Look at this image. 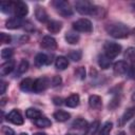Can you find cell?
Segmentation results:
<instances>
[{
	"label": "cell",
	"mask_w": 135,
	"mask_h": 135,
	"mask_svg": "<svg viewBox=\"0 0 135 135\" xmlns=\"http://www.w3.org/2000/svg\"><path fill=\"white\" fill-rule=\"evenodd\" d=\"M72 128L75 129V130H81V131H86L88 128H89V124L88 122L82 119V118H77L73 121L72 123Z\"/></svg>",
	"instance_id": "obj_18"
},
{
	"label": "cell",
	"mask_w": 135,
	"mask_h": 135,
	"mask_svg": "<svg viewBox=\"0 0 135 135\" xmlns=\"http://www.w3.org/2000/svg\"><path fill=\"white\" fill-rule=\"evenodd\" d=\"M1 133L2 135H15V132L12 128L7 127V126H3L1 129Z\"/></svg>",
	"instance_id": "obj_35"
},
{
	"label": "cell",
	"mask_w": 135,
	"mask_h": 135,
	"mask_svg": "<svg viewBox=\"0 0 135 135\" xmlns=\"http://www.w3.org/2000/svg\"><path fill=\"white\" fill-rule=\"evenodd\" d=\"M113 71H114V74L115 75H124L128 71H129V65L126 61L123 60H120V61H117L116 63H114L113 65Z\"/></svg>",
	"instance_id": "obj_9"
},
{
	"label": "cell",
	"mask_w": 135,
	"mask_h": 135,
	"mask_svg": "<svg viewBox=\"0 0 135 135\" xmlns=\"http://www.w3.org/2000/svg\"><path fill=\"white\" fill-rule=\"evenodd\" d=\"M53 5L56 8V11L63 17H70L73 15V8L68 1L55 0V1H53Z\"/></svg>",
	"instance_id": "obj_3"
},
{
	"label": "cell",
	"mask_w": 135,
	"mask_h": 135,
	"mask_svg": "<svg viewBox=\"0 0 135 135\" xmlns=\"http://www.w3.org/2000/svg\"><path fill=\"white\" fill-rule=\"evenodd\" d=\"M79 101H80L79 95L78 94H72L65 99V104L70 108H76L79 104Z\"/></svg>",
	"instance_id": "obj_23"
},
{
	"label": "cell",
	"mask_w": 135,
	"mask_h": 135,
	"mask_svg": "<svg viewBox=\"0 0 135 135\" xmlns=\"http://www.w3.org/2000/svg\"><path fill=\"white\" fill-rule=\"evenodd\" d=\"M46 28H47L49 32H51L53 34H56V33L60 32V30L62 28V23L59 22V21H56V20H52V21L47 22Z\"/></svg>",
	"instance_id": "obj_16"
},
{
	"label": "cell",
	"mask_w": 135,
	"mask_h": 135,
	"mask_svg": "<svg viewBox=\"0 0 135 135\" xmlns=\"http://www.w3.org/2000/svg\"><path fill=\"white\" fill-rule=\"evenodd\" d=\"M133 8H134V11H135V4H133Z\"/></svg>",
	"instance_id": "obj_47"
},
{
	"label": "cell",
	"mask_w": 135,
	"mask_h": 135,
	"mask_svg": "<svg viewBox=\"0 0 135 135\" xmlns=\"http://www.w3.org/2000/svg\"><path fill=\"white\" fill-rule=\"evenodd\" d=\"M0 9H1V12L6 13V14L13 13V2H12V1H8V2L3 1V2H1V4H0Z\"/></svg>",
	"instance_id": "obj_29"
},
{
	"label": "cell",
	"mask_w": 135,
	"mask_h": 135,
	"mask_svg": "<svg viewBox=\"0 0 135 135\" xmlns=\"http://www.w3.org/2000/svg\"><path fill=\"white\" fill-rule=\"evenodd\" d=\"M49 84H50V81H49L47 78H45V77L38 78V79H36L34 81V89H33V91L36 92V93L43 92L44 90H46Z\"/></svg>",
	"instance_id": "obj_8"
},
{
	"label": "cell",
	"mask_w": 135,
	"mask_h": 135,
	"mask_svg": "<svg viewBox=\"0 0 135 135\" xmlns=\"http://www.w3.org/2000/svg\"><path fill=\"white\" fill-rule=\"evenodd\" d=\"M5 100H6V98H2V99H1V101H2V102H1V104H2V105H4Z\"/></svg>",
	"instance_id": "obj_43"
},
{
	"label": "cell",
	"mask_w": 135,
	"mask_h": 135,
	"mask_svg": "<svg viewBox=\"0 0 135 135\" xmlns=\"http://www.w3.org/2000/svg\"><path fill=\"white\" fill-rule=\"evenodd\" d=\"M112 127H113L112 122L107 121V122L101 127V129L99 130V132H98L97 135H110V133H111V131H112Z\"/></svg>",
	"instance_id": "obj_27"
},
{
	"label": "cell",
	"mask_w": 135,
	"mask_h": 135,
	"mask_svg": "<svg viewBox=\"0 0 135 135\" xmlns=\"http://www.w3.org/2000/svg\"><path fill=\"white\" fill-rule=\"evenodd\" d=\"M66 135H74V134H66Z\"/></svg>",
	"instance_id": "obj_48"
},
{
	"label": "cell",
	"mask_w": 135,
	"mask_h": 135,
	"mask_svg": "<svg viewBox=\"0 0 135 135\" xmlns=\"http://www.w3.org/2000/svg\"><path fill=\"white\" fill-rule=\"evenodd\" d=\"M105 31L110 36H112L113 38H117V39L126 38L130 34L129 27L121 22H111L107 24Z\"/></svg>",
	"instance_id": "obj_1"
},
{
	"label": "cell",
	"mask_w": 135,
	"mask_h": 135,
	"mask_svg": "<svg viewBox=\"0 0 135 135\" xmlns=\"http://www.w3.org/2000/svg\"><path fill=\"white\" fill-rule=\"evenodd\" d=\"M124 57L129 60H133L135 58V47H129L127 49L124 53Z\"/></svg>",
	"instance_id": "obj_33"
},
{
	"label": "cell",
	"mask_w": 135,
	"mask_h": 135,
	"mask_svg": "<svg viewBox=\"0 0 135 135\" xmlns=\"http://www.w3.org/2000/svg\"><path fill=\"white\" fill-rule=\"evenodd\" d=\"M79 39H80V36H79V34H77V32L70 31V32H66V34H65V40L70 44L78 43Z\"/></svg>",
	"instance_id": "obj_19"
},
{
	"label": "cell",
	"mask_w": 135,
	"mask_h": 135,
	"mask_svg": "<svg viewBox=\"0 0 135 135\" xmlns=\"http://www.w3.org/2000/svg\"><path fill=\"white\" fill-rule=\"evenodd\" d=\"M111 63H112V59L110 57H108L105 54H102V55H100L98 57V64H99V66L101 69L105 70V69L110 68Z\"/></svg>",
	"instance_id": "obj_20"
},
{
	"label": "cell",
	"mask_w": 135,
	"mask_h": 135,
	"mask_svg": "<svg viewBox=\"0 0 135 135\" xmlns=\"http://www.w3.org/2000/svg\"><path fill=\"white\" fill-rule=\"evenodd\" d=\"M51 83H52V86H58L61 83V78L59 76H54L51 80Z\"/></svg>",
	"instance_id": "obj_38"
},
{
	"label": "cell",
	"mask_w": 135,
	"mask_h": 135,
	"mask_svg": "<svg viewBox=\"0 0 135 135\" xmlns=\"http://www.w3.org/2000/svg\"><path fill=\"white\" fill-rule=\"evenodd\" d=\"M132 100L135 101V91H134V93H133V95H132Z\"/></svg>",
	"instance_id": "obj_44"
},
{
	"label": "cell",
	"mask_w": 135,
	"mask_h": 135,
	"mask_svg": "<svg viewBox=\"0 0 135 135\" xmlns=\"http://www.w3.org/2000/svg\"><path fill=\"white\" fill-rule=\"evenodd\" d=\"M41 46L43 49H46V50H50V51H53V50H56L57 47V42L55 40V38H53L52 36H44L41 40Z\"/></svg>",
	"instance_id": "obj_10"
},
{
	"label": "cell",
	"mask_w": 135,
	"mask_h": 135,
	"mask_svg": "<svg viewBox=\"0 0 135 135\" xmlns=\"http://www.w3.org/2000/svg\"><path fill=\"white\" fill-rule=\"evenodd\" d=\"M25 115H26V117L30 118V119H37V118H39L40 116H42V115H41V112H40L39 110H37V109H34V108L27 109L26 112H25Z\"/></svg>",
	"instance_id": "obj_26"
},
{
	"label": "cell",
	"mask_w": 135,
	"mask_h": 135,
	"mask_svg": "<svg viewBox=\"0 0 135 135\" xmlns=\"http://www.w3.org/2000/svg\"><path fill=\"white\" fill-rule=\"evenodd\" d=\"M128 75L131 79L135 80V62H133L130 66H129V71H128Z\"/></svg>",
	"instance_id": "obj_36"
},
{
	"label": "cell",
	"mask_w": 135,
	"mask_h": 135,
	"mask_svg": "<svg viewBox=\"0 0 135 135\" xmlns=\"http://www.w3.org/2000/svg\"><path fill=\"white\" fill-rule=\"evenodd\" d=\"M98 127H99V121H97V120L94 121L91 126H89V128L86 130V135H93V134H95V132L98 129Z\"/></svg>",
	"instance_id": "obj_31"
},
{
	"label": "cell",
	"mask_w": 135,
	"mask_h": 135,
	"mask_svg": "<svg viewBox=\"0 0 135 135\" xmlns=\"http://www.w3.org/2000/svg\"><path fill=\"white\" fill-rule=\"evenodd\" d=\"M73 28L76 32H80V33H91L93 31V25L89 19L81 18L73 23Z\"/></svg>",
	"instance_id": "obj_4"
},
{
	"label": "cell",
	"mask_w": 135,
	"mask_h": 135,
	"mask_svg": "<svg viewBox=\"0 0 135 135\" xmlns=\"http://www.w3.org/2000/svg\"><path fill=\"white\" fill-rule=\"evenodd\" d=\"M134 34H135V28H134Z\"/></svg>",
	"instance_id": "obj_49"
},
{
	"label": "cell",
	"mask_w": 135,
	"mask_h": 135,
	"mask_svg": "<svg viewBox=\"0 0 135 135\" xmlns=\"http://www.w3.org/2000/svg\"><path fill=\"white\" fill-rule=\"evenodd\" d=\"M118 135H126V133H124V132H120Z\"/></svg>",
	"instance_id": "obj_45"
},
{
	"label": "cell",
	"mask_w": 135,
	"mask_h": 135,
	"mask_svg": "<svg viewBox=\"0 0 135 135\" xmlns=\"http://www.w3.org/2000/svg\"><path fill=\"white\" fill-rule=\"evenodd\" d=\"M27 69H28V61L25 60V59H22L20 61V63L18 64V66H17V73L16 74L21 75V74L25 73L27 71Z\"/></svg>",
	"instance_id": "obj_28"
},
{
	"label": "cell",
	"mask_w": 135,
	"mask_h": 135,
	"mask_svg": "<svg viewBox=\"0 0 135 135\" xmlns=\"http://www.w3.org/2000/svg\"><path fill=\"white\" fill-rule=\"evenodd\" d=\"M35 17L39 22H46L49 20L47 18V13L45 11V8L43 6L37 5L36 9H35Z\"/></svg>",
	"instance_id": "obj_13"
},
{
	"label": "cell",
	"mask_w": 135,
	"mask_h": 135,
	"mask_svg": "<svg viewBox=\"0 0 135 135\" xmlns=\"http://www.w3.org/2000/svg\"><path fill=\"white\" fill-rule=\"evenodd\" d=\"M33 135H46V134L45 133H42V132H37V133L33 134Z\"/></svg>",
	"instance_id": "obj_42"
},
{
	"label": "cell",
	"mask_w": 135,
	"mask_h": 135,
	"mask_svg": "<svg viewBox=\"0 0 135 135\" xmlns=\"http://www.w3.org/2000/svg\"><path fill=\"white\" fill-rule=\"evenodd\" d=\"M53 101H54V103L57 104V105H58V104H59V105L62 104V98H60V97H55V98L53 99Z\"/></svg>",
	"instance_id": "obj_40"
},
{
	"label": "cell",
	"mask_w": 135,
	"mask_h": 135,
	"mask_svg": "<svg viewBox=\"0 0 135 135\" xmlns=\"http://www.w3.org/2000/svg\"><path fill=\"white\" fill-rule=\"evenodd\" d=\"M81 57H82V53H81L80 50L72 51V52H70V54H69V58H70L71 60H73V61H79V60L81 59Z\"/></svg>",
	"instance_id": "obj_30"
},
{
	"label": "cell",
	"mask_w": 135,
	"mask_h": 135,
	"mask_svg": "<svg viewBox=\"0 0 135 135\" xmlns=\"http://www.w3.org/2000/svg\"><path fill=\"white\" fill-rule=\"evenodd\" d=\"M13 13L15 15V17L18 18H22L25 17L28 13V7L27 5L22 2V1H17V2H13Z\"/></svg>",
	"instance_id": "obj_6"
},
{
	"label": "cell",
	"mask_w": 135,
	"mask_h": 135,
	"mask_svg": "<svg viewBox=\"0 0 135 135\" xmlns=\"http://www.w3.org/2000/svg\"><path fill=\"white\" fill-rule=\"evenodd\" d=\"M75 7H76V11L81 15H94V16H96L97 13L100 11V7L94 5L92 2L85 1V0L76 1Z\"/></svg>",
	"instance_id": "obj_2"
},
{
	"label": "cell",
	"mask_w": 135,
	"mask_h": 135,
	"mask_svg": "<svg viewBox=\"0 0 135 135\" xmlns=\"http://www.w3.org/2000/svg\"><path fill=\"white\" fill-rule=\"evenodd\" d=\"M6 119H7L9 122H12V123H14V124H17V126H20V124L23 123V117H22L21 113H20L18 110H12V111L7 114Z\"/></svg>",
	"instance_id": "obj_7"
},
{
	"label": "cell",
	"mask_w": 135,
	"mask_h": 135,
	"mask_svg": "<svg viewBox=\"0 0 135 135\" xmlns=\"http://www.w3.org/2000/svg\"><path fill=\"white\" fill-rule=\"evenodd\" d=\"M55 66L58 70H65L69 66V60L64 56H58L55 60Z\"/></svg>",
	"instance_id": "obj_21"
},
{
	"label": "cell",
	"mask_w": 135,
	"mask_h": 135,
	"mask_svg": "<svg viewBox=\"0 0 135 135\" xmlns=\"http://www.w3.org/2000/svg\"><path fill=\"white\" fill-rule=\"evenodd\" d=\"M35 124H36V127H38V128H49V127H51L52 122H51V120H50L47 117H45V116H40L39 118L35 119Z\"/></svg>",
	"instance_id": "obj_25"
},
{
	"label": "cell",
	"mask_w": 135,
	"mask_h": 135,
	"mask_svg": "<svg viewBox=\"0 0 135 135\" xmlns=\"http://www.w3.org/2000/svg\"><path fill=\"white\" fill-rule=\"evenodd\" d=\"M13 56V50L12 49H3L1 51V57L5 60H9Z\"/></svg>",
	"instance_id": "obj_32"
},
{
	"label": "cell",
	"mask_w": 135,
	"mask_h": 135,
	"mask_svg": "<svg viewBox=\"0 0 135 135\" xmlns=\"http://www.w3.org/2000/svg\"><path fill=\"white\" fill-rule=\"evenodd\" d=\"M75 74H76V76L79 78V79H84L85 78V69L83 68V66H79V68H77V70L75 71Z\"/></svg>",
	"instance_id": "obj_34"
},
{
	"label": "cell",
	"mask_w": 135,
	"mask_h": 135,
	"mask_svg": "<svg viewBox=\"0 0 135 135\" xmlns=\"http://www.w3.org/2000/svg\"><path fill=\"white\" fill-rule=\"evenodd\" d=\"M51 62H52V59L50 58V56H47L44 53H39L35 57V64L37 66H42V65H45V64H50Z\"/></svg>",
	"instance_id": "obj_12"
},
{
	"label": "cell",
	"mask_w": 135,
	"mask_h": 135,
	"mask_svg": "<svg viewBox=\"0 0 135 135\" xmlns=\"http://www.w3.org/2000/svg\"><path fill=\"white\" fill-rule=\"evenodd\" d=\"M20 89L23 92H31L34 89V81L31 78H25L20 82Z\"/></svg>",
	"instance_id": "obj_22"
},
{
	"label": "cell",
	"mask_w": 135,
	"mask_h": 135,
	"mask_svg": "<svg viewBox=\"0 0 135 135\" xmlns=\"http://www.w3.org/2000/svg\"><path fill=\"white\" fill-rule=\"evenodd\" d=\"M134 115H135V107H132V108H130V109H128L123 114H122V116L120 117V119H119V122H118V124L120 126V127H122V126H124L131 118H133L134 117Z\"/></svg>",
	"instance_id": "obj_11"
},
{
	"label": "cell",
	"mask_w": 135,
	"mask_h": 135,
	"mask_svg": "<svg viewBox=\"0 0 135 135\" xmlns=\"http://www.w3.org/2000/svg\"><path fill=\"white\" fill-rule=\"evenodd\" d=\"M103 50H104V54L111 59H113L121 53V45L116 42L107 41L103 45Z\"/></svg>",
	"instance_id": "obj_5"
},
{
	"label": "cell",
	"mask_w": 135,
	"mask_h": 135,
	"mask_svg": "<svg viewBox=\"0 0 135 135\" xmlns=\"http://www.w3.org/2000/svg\"><path fill=\"white\" fill-rule=\"evenodd\" d=\"M22 24H23V23H22V21H21V18H18V17H12V18H9V19L6 21V23H5L6 27H7V28H11V30L18 28V27H20Z\"/></svg>",
	"instance_id": "obj_15"
},
{
	"label": "cell",
	"mask_w": 135,
	"mask_h": 135,
	"mask_svg": "<svg viewBox=\"0 0 135 135\" xmlns=\"http://www.w3.org/2000/svg\"><path fill=\"white\" fill-rule=\"evenodd\" d=\"M53 116H54V118H55L57 121H59V122L66 121V120H69L70 117H71L70 113H68V112H65V111H62V110H58V111H56V112L54 113Z\"/></svg>",
	"instance_id": "obj_24"
},
{
	"label": "cell",
	"mask_w": 135,
	"mask_h": 135,
	"mask_svg": "<svg viewBox=\"0 0 135 135\" xmlns=\"http://www.w3.org/2000/svg\"><path fill=\"white\" fill-rule=\"evenodd\" d=\"M14 68H15V61L12 60V59L7 60L0 68V74H1V76H5V75H8L9 73H12L13 70H14Z\"/></svg>",
	"instance_id": "obj_14"
},
{
	"label": "cell",
	"mask_w": 135,
	"mask_h": 135,
	"mask_svg": "<svg viewBox=\"0 0 135 135\" xmlns=\"http://www.w3.org/2000/svg\"><path fill=\"white\" fill-rule=\"evenodd\" d=\"M20 135H27V134H26V133H21Z\"/></svg>",
	"instance_id": "obj_46"
},
{
	"label": "cell",
	"mask_w": 135,
	"mask_h": 135,
	"mask_svg": "<svg viewBox=\"0 0 135 135\" xmlns=\"http://www.w3.org/2000/svg\"><path fill=\"white\" fill-rule=\"evenodd\" d=\"M0 86H1L0 93H1V94H4V93H5V90H6V82H4V81H1V83H0Z\"/></svg>",
	"instance_id": "obj_39"
},
{
	"label": "cell",
	"mask_w": 135,
	"mask_h": 135,
	"mask_svg": "<svg viewBox=\"0 0 135 135\" xmlns=\"http://www.w3.org/2000/svg\"><path fill=\"white\" fill-rule=\"evenodd\" d=\"M130 129H131V131H132V132H135V121L131 124V128H130Z\"/></svg>",
	"instance_id": "obj_41"
},
{
	"label": "cell",
	"mask_w": 135,
	"mask_h": 135,
	"mask_svg": "<svg viewBox=\"0 0 135 135\" xmlns=\"http://www.w3.org/2000/svg\"><path fill=\"white\" fill-rule=\"evenodd\" d=\"M89 104L92 109H100L102 105V100L98 95H91L89 97Z\"/></svg>",
	"instance_id": "obj_17"
},
{
	"label": "cell",
	"mask_w": 135,
	"mask_h": 135,
	"mask_svg": "<svg viewBox=\"0 0 135 135\" xmlns=\"http://www.w3.org/2000/svg\"><path fill=\"white\" fill-rule=\"evenodd\" d=\"M0 39H1V42L2 43H9L12 41V38L9 35L5 34V33H1L0 34Z\"/></svg>",
	"instance_id": "obj_37"
}]
</instances>
